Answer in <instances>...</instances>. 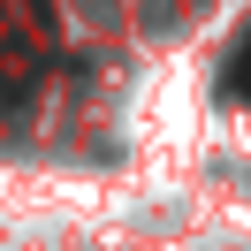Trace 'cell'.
I'll return each instance as SVG.
<instances>
[{"label": "cell", "mask_w": 251, "mask_h": 251, "mask_svg": "<svg viewBox=\"0 0 251 251\" xmlns=\"http://www.w3.org/2000/svg\"><path fill=\"white\" fill-rule=\"evenodd\" d=\"M221 92H228V99H251V38L228 53V69H221Z\"/></svg>", "instance_id": "obj_1"}]
</instances>
